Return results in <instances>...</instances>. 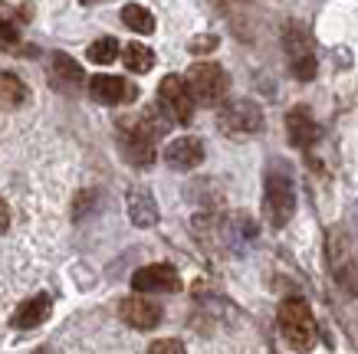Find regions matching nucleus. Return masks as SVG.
Listing matches in <instances>:
<instances>
[{"mask_svg":"<svg viewBox=\"0 0 358 354\" xmlns=\"http://www.w3.org/2000/svg\"><path fill=\"white\" fill-rule=\"evenodd\" d=\"M162 121H155L152 112H145L138 118H122L119 121V145L125 161L135 168H148L155 161V141L162 135Z\"/></svg>","mask_w":358,"mask_h":354,"instance_id":"nucleus-1","label":"nucleus"},{"mask_svg":"<svg viewBox=\"0 0 358 354\" xmlns=\"http://www.w3.org/2000/svg\"><path fill=\"white\" fill-rule=\"evenodd\" d=\"M276 322H280V332L286 338V344L293 351H313L315 348V318L313 309L306 305L303 299H286L276 311Z\"/></svg>","mask_w":358,"mask_h":354,"instance_id":"nucleus-2","label":"nucleus"},{"mask_svg":"<svg viewBox=\"0 0 358 354\" xmlns=\"http://www.w3.org/2000/svg\"><path fill=\"white\" fill-rule=\"evenodd\" d=\"M187 89H191V96H194L197 105H220L224 98H227V89H230V79L227 73L214 63H197L187 69Z\"/></svg>","mask_w":358,"mask_h":354,"instance_id":"nucleus-3","label":"nucleus"},{"mask_svg":"<svg viewBox=\"0 0 358 354\" xmlns=\"http://www.w3.org/2000/svg\"><path fill=\"white\" fill-rule=\"evenodd\" d=\"M220 131L230 135V138H247V135H257L263 125V112L257 102L250 98H234V102H224L220 105Z\"/></svg>","mask_w":358,"mask_h":354,"instance_id":"nucleus-4","label":"nucleus"},{"mask_svg":"<svg viewBox=\"0 0 358 354\" xmlns=\"http://www.w3.org/2000/svg\"><path fill=\"white\" fill-rule=\"evenodd\" d=\"M158 102L174 125H187L194 115V96L181 75H164L162 86H158Z\"/></svg>","mask_w":358,"mask_h":354,"instance_id":"nucleus-5","label":"nucleus"},{"mask_svg":"<svg viewBox=\"0 0 358 354\" xmlns=\"http://www.w3.org/2000/svg\"><path fill=\"white\" fill-rule=\"evenodd\" d=\"M296 214V191L286 174H270L266 177V220L273 226H286Z\"/></svg>","mask_w":358,"mask_h":354,"instance_id":"nucleus-6","label":"nucleus"},{"mask_svg":"<svg viewBox=\"0 0 358 354\" xmlns=\"http://www.w3.org/2000/svg\"><path fill=\"white\" fill-rule=\"evenodd\" d=\"M131 289L138 295H152V292H178L181 289V276L178 269L168 263H155V266H141L131 276Z\"/></svg>","mask_w":358,"mask_h":354,"instance_id":"nucleus-7","label":"nucleus"},{"mask_svg":"<svg viewBox=\"0 0 358 354\" xmlns=\"http://www.w3.org/2000/svg\"><path fill=\"white\" fill-rule=\"evenodd\" d=\"M119 315L129 328H138V332H152V328H158V322H162V309H158L152 299H145V295L122 299Z\"/></svg>","mask_w":358,"mask_h":354,"instance_id":"nucleus-8","label":"nucleus"},{"mask_svg":"<svg viewBox=\"0 0 358 354\" xmlns=\"http://www.w3.org/2000/svg\"><path fill=\"white\" fill-rule=\"evenodd\" d=\"M89 96L96 98L99 105H119V102H131V98L138 96L135 86H129L125 79L119 75H92L89 79Z\"/></svg>","mask_w":358,"mask_h":354,"instance_id":"nucleus-9","label":"nucleus"},{"mask_svg":"<svg viewBox=\"0 0 358 354\" xmlns=\"http://www.w3.org/2000/svg\"><path fill=\"white\" fill-rule=\"evenodd\" d=\"M164 161L178 168V171H191L204 161V141L201 138H174L168 148H164Z\"/></svg>","mask_w":358,"mask_h":354,"instance_id":"nucleus-10","label":"nucleus"},{"mask_svg":"<svg viewBox=\"0 0 358 354\" xmlns=\"http://www.w3.org/2000/svg\"><path fill=\"white\" fill-rule=\"evenodd\" d=\"M286 138H289V145H296V148H313L315 141H319V125H315V118L309 115V108H293V112L286 115Z\"/></svg>","mask_w":358,"mask_h":354,"instance_id":"nucleus-11","label":"nucleus"},{"mask_svg":"<svg viewBox=\"0 0 358 354\" xmlns=\"http://www.w3.org/2000/svg\"><path fill=\"white\" fill-rule=\"evenodd\" d=\"M50 82H53L59 92L73 96V92L83 86V69H79L76 59H69L66 53H56L53 56V73H50Z\"/></svg>","mask_w":358,"mask_h":354,"instance_id":"nucleus-12","label":"nucleus"},{"mask_svg":"<svg viewBox=\"0 0 358 354\" xmlns=\"http://www.w3.org/2000/svg\"><path fill=\"white\" fill-rule=\"evenodd\" d=\"M46 318H50V295L40 292V295L20 302V309L13 311V328H36V325H43Z\"/></svg>","mask_w":358,"mask_h":354,"instance_id":"nucleus-13","label":"nucleus"},{"mask_svg":"<svg viewBox=\"0 0 358 354\" xmlns=\"http://www.w3.org/2000/svg\"><path fill=\"white\" fill-rule=\"evenodd\" d=\"M129 214L135 220V226H152L158 220V210H155V200L148 191H131L129 197Z\"/></svg>","mask_w":358,"mask_h":354,"instance_id":"nucleus-14","label":"nucleus"},{"mask_svg":"<svg viewBox=\"0 0 358 354\" xmlns=\"http://www.w3.org/2000/svg\"><path fill=\"white\" fill-rule=\"evenodd\" d=\"M23 102H27V86H23V79L13 73H0V105L20 108Z\"/></svg>","mask_w":358,"mask_h":354,"instance_id":"nucleus-15","label":"nucleus"},{"mask_svg":"<svg viewBox=\"0 0 358 354\" xmlns=\"http://www.w3.org/2000/svg\"><path fill=\"white\" fill-rule=\"evenodd\" d=\"M122 23H125L131 33H141V36L155 33V17H152V10H145L141 3H129V7L122 10Z\"/></svg>","mask_w":358,"mask_h":354,"instance_id":"nucleus-16","label":"nucleus"},{"mask_svg":"<svg viewBox=\"0 0 358 354\" xmlns=\"http://www.w3.org/2000/svg\"><path fill=\"white\" fill-rule=\"evenodd\" d=\"M122 63H125L129 73H148V69L155 66V53L141 43H129L125 50H122Z\"/></svg>","mask_w":358,"mask_h":354,"instance_id":"nucleus-17","label":"nucleus"},{"mask_svg":"<svg viewBox=\"0 0 358 354\" xmlns=\"http://www.w3.org/2000/svg\"><path fill=\"white\" fill-rule=\"evenodd\" d=\"M119 40L115 36H102V40H96V43L89 46V63H96V66H109V63H115L122 56V50H119Z\"/></svg>","mask_w":358,"mask_h":354,"instance_id":"nucleus-18","label":"nucleus"},{"mask_svg":"<svg viewBox=\"0 0 358 354\" xmlns=\"http://www.w3.org/2000/svg\"><path fill=\"white\" fill-rule=\"evenodd\" d=\"M145 354H185V344L178 341V338H158V341L148 344Z\"/></svg>","mask_w":358,"mask_h":354,"instance_id":"nucleus-19","label":"nucleus"},{"mask_svg":"<svg viewBox=\"0 0 358 354\" xmlns=\"http://www.w3.org/2000/svg\"><path fill=\"white\" fill-rule=\"evenodd\" d=\"M214 46H217V36H194L187 50H191V53H210Z\"/></svg>","mask_w":358,"mask_h":354,"instance_id":"nucleus-20","label":"nucleus"},{"mask_svg":"<svg viewBox=\"0 0 358 354\" xmlns=\"http://www.w3.org/2000/svg\"><path fill=\"white\" fill-rule=\"evenodd\" d=\"M7 223H10V210H7V204L0 200V233L7 230Z\"/></svg>","mask_w":358,"mask_h":354,"instance_id":"nucleus-21","label":"nucleus"},{"mask_svg":"<svg viewBox=\"0 0 358 354\" xmlns=\"http://www.w3.org/2000/svg\"><path fill=\"white\" fill-rule=\"evenodd\" d=\"M83 3H96V0H83Z\"/></svg>","mask_w":358,"mask_h":354,"instance_id":"nucleus-22","label":"nucleus"}]
</instances>
